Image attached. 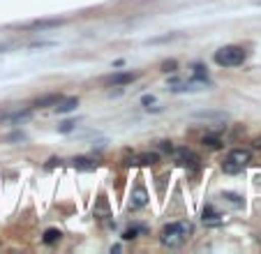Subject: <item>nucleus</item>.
Here are the masks:
<instances>
[{"label":"nucleus","instance_id":"f257e3e1","mask_svg":"<svg viewBox=\"0 0 261 254\" xmlns=\"http://www.w3.org/2000/svg\"><path fill=\"white\" fill-rule=\"evenodd\" d=\"M194 234V227H192V222H187V219H181V222H171V224L162 227L160 231V245L162 247H181L183 243H185L190 236Z\"/></svg>","mask_w":261,"mask_h":254},{"label":"nucleus","instance_id":"f03ea898","mask_svg":"<svg viewBox=\"0 0 261 254\" xmlns=\"http://www.w3.org/2000/svg\"><path fill=\"white\" fill-rule=\"evenodd\" d=\"M245 58H247L245 49H243V46H236V44L222 46V49H217L215 55H213V60H215L220 67H238L245 63Z\"/></svg>","mask_w":261,"mask_h":254},{"label":"nucleus","instance_id":"7ed1b4c3","mask_svg":"<svg viewBox=\"0 0 261 254\" xmlns=\"http://www.w3.org/2000/svg\"><path fill=\"white\" fill-rule=\"evenodd\" d=\"M252 162V150L247 148H234L229 150V155L224 157V162H222V169H224V174H241L243 169H245L247 164Z\"/></svg>","mask_w":261,"mask_h":254},{"label":"nucleus","instance_id":"20e7f679","mask_svg":"<svg viewBox=\"0 0 261 254\" xmlns=\"http://www.w3.org/2000/svg\"><path fill=\"white\" fill-rule=\"evenodd\" d=\"M171 153H173V160L183 166H196L199 164V157H196L190 148H173Z\"/></svg>","mask_w":261,"mask_h":254},{"label":"nucleus","instance_id":"39448f33","mask_svg":"<svg viewBox=\"0 0 261 254\" xmlns=\"http://www.w3.org/2000/svg\"><path fill=\"white\" fill-rule=\"evenodd\" d=\"M136 79H139L136 72H118V74L106 76L104 83H109V86H127V83H134Z\"/></svg>","mask_w":261,"mask_h":254},{"label":"nucleus","instance_id":"423d86ee","mask_svg":"<svg viewBox=\"0 0 261 254\" xmlns=\"http://www.w3.org/2000/svg\"><path fill=\"white\" fill-rule=\"evenodd\" d=\"M157 160H160V155H157V153H141V155H134V157H130L125 164L127 166H139V164L148 166V164H155Z\"/></svg>","mask_w":261,"mask_h":254},{"label":"nucleus","instance_id":"0eeeda50","mask_svg":"<svg viewBox=\"0 0 261 254\" xmlns=\"http://www.w3.org/2000/svg\"><path fill=\"white\" fill-rule=\"evenodd\" d=\"M148 204V194L143 187H136L134 192H132V199H130V210H139L143 208V206Z\"/></svg>","mask_w":261,"mask_h":254},{"label":"nucleus","instance_id":"6e6552de","mask_svg":"<svg viewBox=\"0 0 261 254\" xmlns=\"http://www.w3.org/2000/svg\"><path fill=\"white\" fill-rule=\"evenodd\" d=\"M76 106H79V100H76V97H63L61 102H58V104H55V111H58V114H70V111H74Z\"/></svg>","mask_w":261,"mask_h":254},{"label":"nucleus","instance_id":"1a4fd4ad","mask_svg":"<svg viewBox=\"0 0 261 254\" xmlns=\"http://www.w3.org/2000/svg\"><path fill=\"white\" fill-rule=\"evenodd\" d=\"M61 100H63L61 93H51V95H44V97H40V100L35 102V106H40V109H46V106H55Z\"/></svg>","mask_w":261,"mask_h":254},{"label":"nucleus","instance_id":"9d476101","mask_svg":"<svg viewBox=\"0 0 261 254\" xmlns=\"http://www.w3.org/2000/svg\"><path fill=\"white\" fill-rule=\"evenodd\" d=\"M74 169H81V171H93V169H97V162L88 160V157H76V160H74Z\"/></svg>","mask_w":261,"mask_h":254},{"label":"nucleus","instance_id":"9b49d317","mask_svg":"<svg viewBox=\"0 0 261 254\" xmlns=\"http://www.w3.org/2000/svg\"><path fill=\"white\" fill-rule=\"evenodd\" d=\"M61 238H63L61 229H46L44 231V238H42V240H44L46 245H53V243H58Z\"/></svg>","mask_w":261,"mask_h":254},{"label":"nucleus","instance_id":"f8f14e48","mask_svg":"<svg viewBox=\"0 0 261 254\" xmlns=\"http://www.w3.org/2000/svg\"><path fill=\"white\" fill-rule=\"evenodd\" d=\"M139 234H146V229H143V227H130V229L123 234V238H125V240H134V238H139Z\"/></svg>","mask_w":261,"mask_h":254},{"label":"nucleus","instance_id":"ddd939ff","mask_svg":"<svg viewBox=\"0 0 261 254\" xmlns=\"http://www.w3.org/2000/svg\"><path fill=\"white\" fill-rule=\"evenodd\" d=\"M201 217H204V222H217V217H220V215L215 213V208H213V206H206V208H204V213H201Z\"/></svg>","mask_w":261,"mask_h":254},{"label":"nucleus","instance_id":"4468645a","mask_svg":"<svg viewBox=\"0 0 261 254\" xmlns=\"http://www.w3.org/2000/svg\"><path fill=\"white\" fill-rule=\"evenodd\" d=\"M192 70H194V72H192V79H194V81H208L206 70H204V67H201V65H194V67H192Z\"/></svg>","mask_w":261,"mask_h":254},{"label":"nucleus","instance_id":"2eb2a0df","mask_svg":"<svg viewBox=\"0 0 261 254\" xmlns=\"http://www.w3.org/2000/svg\"><path fill=\"white\" fill-rule=\"evenodd\" d=\"M61 21L58 19H46V21H35V23H31L33 28H53V25H58Z\"/></svg>","mask_w":261,"mask_h":254},{"label":"nucleus","instance_id":"dca6fc26","mask_svg":"<svg viewBox=\"0 0 261 254\" xmlns=\"http://www.w3.org/2000/svg\"><path fill=\"white\" fill-rule=\"evenodd\" d=\"M204 146H211V148H220V136H204Z\"/></svg>","mask_w":261,"mask_h":254},{"label":"nucleus","instance_id":"f3484780","mask_svg":"<svg viewBox=\"0 0 261 254\" xmlns=\"http://www.w3.org/2000/svg\"><path fill=\"white\" fill-rule=\"evenodd\" d=\"M74 125L76 123H72V120H65L63 125H58V132H63V134H67V132H72L74 130Z\"/></svg>","mask_w":261,"mask_h":254},{"label":"nucleus","instance_id":"a211bd4d","mask_svg":"<svg viewBox=\"0 0 261 254\" xmlns=\"http://www.w3.org/2000/svg\"><path fill=\"white\" fill-rule=\"evenodd\" d=\"M173 70H176V60H169V63L162 65V72H173Z\"/></svg>","mask_w":261,"mask_h":254},{"label":"nucleus","instance_id":"6ab92c4d","mask_svg":"<svg viewBox=\"0 0 261 254\" xmlns=\"http://www.w3.org/2000/svg\"><path fill=\"white\" fill-rule=\"evenodd\" d=\"M141 102H143V104H155V97H153V95H146V97H143V100H141Z\"/></svg>","mask_w":261,"mask_h":254},{"label":"nucleus","instance_id":"aec40b11","mask_svg":"<svg viewBox=\"0 0 261 254\" xmlns=\"http://www.w3.org/2000/svg\"><path fill=\"white\" fill-rule=\"evenodd\" d=\"M254 148L261 150V136H256V139H254Z\"/></svg>","mask_w":261,"mask_h":254}]
</instances>
